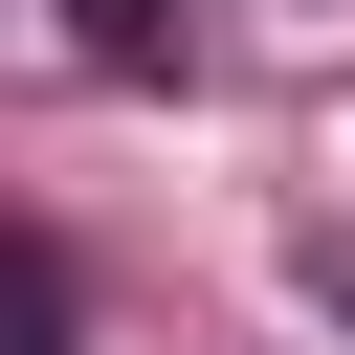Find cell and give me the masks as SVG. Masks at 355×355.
<instances>
[{
  "mask_svg": "<svg viewBox=\"0 0 355 355\" xmlns=\"http://www.w3.org/2000/svg\"><path fill=\"white\" fill-rule=\"evenodd\" d=\"M67 67H111V89H178V67H200V22H178V0H67Z\"/></svg>",
  "mask_w": 355,
  "mask_h": 355,
  "instance_id": "6da1fadb",
  "label": "cell"
},
{
  "mask_svg": "<svg viewBox=\"0 0 355 355\" xmlns=\"http://www.w3.org/2000/svg\"><path fill=\"white\" fill-rule=\"evenodd\" d=\"M0 355H67V266H44L22 222H0Z\"/></svg>",
  "mask_w": 355,
  "mask_h": 355,
  "instance_id": "7a4b0ae2",
  "label": "cell"
}]
</instances>
